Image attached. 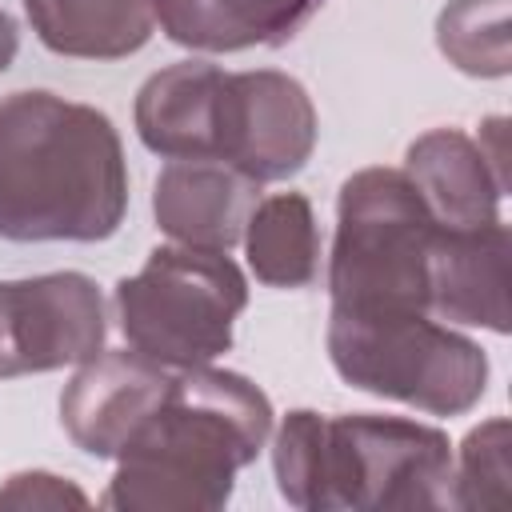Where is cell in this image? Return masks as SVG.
<instances>
[{
    "label": "cell",
    "mask_w": 512,
    "mask_h": 512,
    "mask_svg": "<svg viewBox=\"0 0 512 512\" xmlns=\"http://www.w3.org/2000/svg\"><path fill=\"white\" fill-rule=\"evenodd\" d=\"M508 420L492 416L472 428L452 460V508H508L512 504V468H508Z\"/></svg>",
    "instance_id": "cell-18"
},
{
    "label": "cell",
    "mask_w": 512,
    "mask_h": 512,
    "mask_svg": "<svg viewBox=\"0 0 512 512\" xmlns=\"http://www.w3.org/2000/svg\"><path fill=\"white\" fill-rule=\"evenodd\" d=\"M84 504H88V496L72 480L56 476V472H40V468L8 476L0 488V508H20V512H28V508H84Z\"/></svg>",
    "instance_id": "cell-19"
},
{
    "label": "cell",
    "mask_w": 512,
    "mask_h": 512,
    "mask_svg": "<svg viewBox=\"0 0 512 512\" xmlns=\"http://www.w3.org/2000/svg\"><path fill=\"white\" fill-rule=\"evenodd\" d=\"M328 360L344 384L428 416H464L488 388L484 348L428 312L332 308Z\"/></svg>",
    "instance_id": "cell-5"
},
{
    "label": "cell",
    "mask_w": 512,
    "mask_h": 512,
    "mask_svg": "<svg viewBox=\"0 0 512 512\" xmlns=\"http://www.w3.org/2000/svg\"><path fill=\"white\" fill-rule=\"evenodd\" d=\"M224 68L208 60H180L144 80L136 96V132L148 152L164 160H216Z\"/></svg>",
    "instance_id": "cell-13"
},
{
    "label": "cell",
    "mask_w": 512,
    "mask_h": 512,
    "mask_svg": "<svg viewBox=\"0 0 512 512\" xmlns=\"http://www.w3.org/2000/svg\"><path fill=\"white\" fill-rule=\"evenodd\" d=\"M16 48H20V32H16V24H12V16L0 8V72L16 60Z\"/></svg>",
    "instance_id": "cell-20"
},
{
    "label": "cell",
    "mask_w": 512,
    "mask_h": 512,
    "mask_svg": "<svg viewBox=\"0 0 512 512\" xmlns=\"http://www.w3.org/2000/svg\"><path fill=\"white\" fill-rule=\"evenodd\" d=\"M112 308L132 352L168 372L200 368L232 348L248 280L228 252L168 244L116 284Z\"/></svg>",
    "instance_id": "cell-6"
},
{
    "label": "cell",
    "mask_w": 512,
    "mask_h": 512,
    "mask_svg": "<svg viewBox=\"0 0 512 512\" xmlns=\"http://www.w3.org/2000/svg\"><path fill=\"white\" fill-rule=\"evenodd\" d=\"M440 224L404 168H360L340 184L328 256L332 308L428 312V268Z\"/></svg>",
    "instance_id": "cell-4"
},
{
    "label": "cell",
    "mask_w": 512,
    "mask_h": 512,
    "mask_svg": "<svg viewBox=\"0 0 512 512\" xmlns=\"http://www.w3.org/2000/svg\"><path fill=\"white\" fill-rule=\"evenodd\" d=\"M28 24L44 48L76 60H120L156 32L152 0H24Z\"/></svg>",
    "instance_id": "cell-15"
},
{
    "label": "cell",
    "mask_w": 512,
    "mask_h": 512,
    "mask_svg": "<svg viewBox=\"0 0 512 512\" xmlns=\"http://www.w3.org/2000/svg\"><path fill=\"white\" fill-rule=\"evenodd\" d=\"M428 316L508 332V224L440 228L428 268Z\"/></svg>",
    "instance_id": "cell-11"
},
{
    "label": "cell",
    "mask_w": 512,
    "mask_h": 512,
    "mask_svg": "<svg viewBox=\"0 0 512 512\" xmlns=\"http://www.w3.org/2000/svg\"><path fill=\"white\" fill-rule=\"evenodd\" d=\"M240 244L248 252V268L268 288H308L320 276L316 212L300 192L256 200Z\"/></svg>",
    "instance_id": "cell-16"
},
{
    "label": "cell",
    "mask_w": 512,
    "mask_h": 512,
    "mask_svg": "<svg viewBox=\"0 0 512 512\" xmlns=\"http://www.w3.org/2000/svg\"><path fill=\"white\" fill-rule=\"evenodd\" d=\"M108 312L92 276L0 280V380L84 364L104 348Z\"/></svg>",
    "instance_id": "cell-7"
},
{
    "label": "cell",
    "mask_w": 512,
    "mask_h": 512,
    "mask_svg": "<svg viewBox=\"0 0 512 512\" xmlns=\"http://www.w3.org/2000/svg\"><path fill=\"white\" fill-rule=\"evenodd\" d=\"M404 176L440 228H488L500 220L508 176L460 128H432L408 144Z\"/></svg>",
    "instance_id": "cell-12"
},
{
    "label": "cell",
    "mask_w": 512,
    "mask_h": 512,
    "mask_svg": "<svg viewBox=\"0 0 512 512\" xmlns=\"http://www.w3.org/2000/svg\"><path fill=\"white\" fill-rule=\"evenodd\" d=\"M436 44L468 76H508V0H452L436 20Z\"/></svg>",
    "instance_id": "cell-17"
},
{
    "label": "cell",
    "mask_w": 512,
    "mask_h": 512,
    "mask_svg": "<svg viewBox=\"0 0 512 512\" xmlns=\"http://www.w3.org/2000/svg\"><path fill=\"white\" fill-rule=\"evenodd\" d=\"M268 436L272 404L248 376L212 364L180 368L160 408L120 448L104 504L120 512H216Z\"/></svg>",
    "instance_id": "cell-2"
},
{
    "label": "cell",
    "mask_w": 512,
    "mask_h": 512,
    "mask_svg": "<svg viewBox=\"0 0 512 512\" xmlns=\"http://www.w3.org/2000/svg\"><path fill=\"white\" fill-rule=\"evenodd\" d=\"M128 212L124 144L104 112L56 92L0 100V236L108 240Z\"/></svg>",
    "instance_id": "cell-1"
},
{
    "label": "cell",
    "mask_w": 512,
    "mask_h": 512,
    "mask_svg": "<svg viewBox=\"0 0 512 512\" xmlns=\"http://www.w3.org/2000/svg\"><path fill=\"white\" fill-rule=\"evenodd\" d=\"M172 372L156 360L124 348L96 352L76 364V376L60 396V424L72 444L96 460H116L120 448L140 432V424L160 408Z\"/></svg>",
    "instance_id": "cell-9"
},
{
    "label": "cell",
    "mask_w": 512,
    "mask_h": 512,
    "mask_svg": "<svg viewBox=\"0 0 512 512\" xmlns=\"http://www.w3.org/2000/svg\"><path fill=\"white\" fill-rule=\"evenodd\" d=\"M256 200L260 184L224 160H168L152 188V216L184 248L228 252L244 240Z\"/></svg>",
    "instance_id": "cell-10"
},
{
    "label": "cell",
    "mask_w": 512,
    "mask_h": 512,
    "mask_svg": "<svg viewBox=\"0 0 512 512\" xmlns=\"http://www.w3.org/2000/svg\"><path fill=\"white\" fill-rule=\"evenodd\" d=\"M452 444L404 416H320L296 408L276 428L272 472L292 508H452Z\"/></svg>",
    "instance_id": "cell-3"
},
{
    "label": "cell",
    "mask_w": 512,
    "mask_h": 512,
    "mask_svg": "<svg viewBox=\"0 0 512 512\" xmlns=\"http://www.w3.org/2000/svg\"><path fill=\"white\" fill-rule=\"evenodd\" d=\"M316 108L304 84L276 68L224 72L216 116V160L256 184L296 176L316 148Z\"/></svg>",
    "instance_id": "cell-8"
},
{
    "label": "cell",
    "mask_w": 512,
    "mask_h": 512,
    "mask_svg": "<svg viewBox=\"0 0 512 512\" xmlns=\"http://www.w3.org/2000/svg\"><path fill=\"white\" fill-rule=\"evenodd\" d=\"M324 0H152L160 32L192 52H244L292 40Z\"/></svg>",
    "instance_id": "cell-14"
}]
</instances>
